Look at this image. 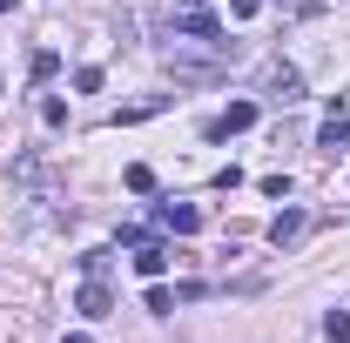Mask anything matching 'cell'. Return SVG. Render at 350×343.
<instances>
[{"label":"cell","instance_id":"cell-1","mask_svg":"<svg viewBox=\"0 0 350 343\" xmlns=\"http://www.w3.org/2000/svg\"><path fill=\"white\" fill-rule=\"evenodd\" d=\"M262 94H269L276 108H297V101H304V74H297L290 61H269V68H262Z\"/></svg>","mask_w":350,"mask_h":343},{"label":"cell","instance_id":"cell-2","mask_svg":"<svg viewBox=\"0 0 350 343\" xmlns=\"http://www.w3.org/2000/svg\"><path fill=\"white\" fill-rule=\"evenodd\" d=\"M250 122H256V101H229L216 122H209V141H229V135H243Z\"/></svg>","mask_w":350,"mask_h":343},{"label":"cell","instance_id":"cell-3","mask_svg":"<svg viewBox=\"0 0 350 343\" xmlns=\"http://www.w3.org/2000/svg\"><path fill=\"white\" fill-rule=\"evenodd\" d=\"M155 222H162V229H175V236H196V229H202V209H196V202H162V209H155Z\"/></svg>","mask_w":350,"mask_h":343},{"label":"cell","instance_id":"cell-4","mask_svg":"<svg viewBox=\"0 0 350 343\" xmlns=\"http://www.w3.org/2000/svg\"><path fill=\"white\" fill-rule=\"evenodd\" d=\"M75 310H81L88 323H101V316L115 310V297H108V283H101V276H88V283H81V297H75Z\"/></svg>","mask_w":350,"mask_h":343},{"label":"cell","instance_id":"cell-5","mask_svg":"<svg viewBox=\"0 0 350 343\" xmlns=\"http://www.w3.org/2000/svg\"><path fill=\"white\" fill-rule=\"evenodd\" d=\"M162 269H169V249H162V243H135V276H148V283H155Z\"/></svg>","mask_w":350,"mask_h":343},{"label":"cell","instance_id":"cell-6","mask_svg":"<svg viewBox=\"0 0 350 343\" xmlns=\"http://www.w3.org/2000/svg\"><path fill=\"white\" fill-rule=\"evenodd\" d=\"M344 141H350V115H344V108H337V115H330V122L317 128V148H323V155H337Z\"/></svg>","mask_w":350,"mask_h":343},{"label":"cell","instance_id":"cell-7","mask_svg":"<svg viewBox=\"0 0 350 343\" xmlns=\"http://www.w3.org/2000/svg\"><path fill=\"white\" fill-rule=\"evenodd\" d=\"M182 297H196V283H182V290H162V276H155V283H148V297H142V303H148L155 316H169V310H175Z\"/></svg>","mask_w":350,"mask_h":343},{"label":"cell","instance_id":"cell-8","mask_svg":"<svg viewBox=\"0 0 350 343\" xmlns=\"http://www.w3.org/2000/svg\"><path fill=\"white\" fill-rule=\"evenodd\" d=\"M297 236H304V209H283L276 222H269V243H276V249H290Z\"/></svg>","mask_w":350,"mask_h":343},{"label":"cell","instance_id":"cell-9","mask_svg":"<svg viewBox=\"0 0 350 343\" xmlns=\"http://www.w3.org/2000/svg\"><path fill=\"white\" fill-rule=\"evenodd\" d=\"M169 74L175 81H209L216 68H209V61H189V54H169Z\"/></svg>","mask_w":350,"mask_h":343},{"label":"cell","instance_id":"cell-10","mask_svg":"<svg viewBox=\"0 0 350 343\" xmlns=\"http://www.w3.org/2000/svg\"><path fill=\"white\" fill-rule=\"evenodd\" d=\"M41 122H47V128H68V101H61V94H47V101H41Z\"/></svg>","mask_w":350,"mask_h":343},{"label":"cell","instance_id":"cell-11","mask_svg":"<svg viewBox=\"0 0 350 343\" xmlns=\"http://www.w3.org/2000/svg\"><path fill=\"white\" fill-rule=\"evenodd\" d=\"M54 68H61V54H54V47H41V54H34V61H27V74H34V81H47V74H54Z\"/></svg>","mask_w":350,"mask_h":343},{"label":"cell","instance_id":"cell-12","mask_svg":"<svg viewBox=\"0 0 350 343\" xmlns=\"http://www.w3.org/2000/svg\"><path fill=\"white\" fill-rule=\"evenodd\" d=\"M323 330H330V343H350V310H330Z\"/></svg>","mask_w":350,"mask_h":343},{"label":"cell","instance_id":"cell-13","mask_svg":"<svg viewBox=\"0 0 350 343\" xmlns=\"http://www.w3.org/2000/svg\"><path fill=\"white\" fill-rule=\"evenodd\" d=\"M122 182H129L135 195H148V189H155V169H142V162H135V169H129V175H122Z\"/></svg>","mask_w":350,"mask_h":343},{"label":"cell","instance_id":"cell-14","mask_svg":"<svg viewBox=\"0 0 350 343\" xmlns=\"http://www.w3.org/2000/svg\"><path fill=\"white\" fill-rule=\"evenodd\" d=\"M262 195L269 202H290V175H262Z\"/></svg>","mask_w":350,"mask_h":343},{"label":"cell","instance_id":"cell-15","mask_svg":"<svg viewBox=\"0 0 350 343\" xmlns=\"http://www.w3.org/2000/svg\"><path fill=\"white\" fill-rule=\"evenodd\" d=\"M262 14V0H229V20H256Z\"/></svg>","mask_w":350,"mask_h":343},{"label":"cell","instance_id":"cell-16","mask_svg":"<svg viewBox=\"0 0 350 343\" xmlns=\"http://www.w3.org/2000/svg\"><path fill=\"white\" fill-rule=\"evenodd\" d=\"M68 343H94V337H88V330H75V337H68Z\"/></svg>","mask_w":350,"mask_h":343},{"label":"cell","instance_id":"cell-17","mask_svg":"<svg viewBox=\"0 0 350 343\" xmlns=\"http://www.w3.org/2000/svg\"><path fill=\"white\" fill-rule=\"evenodd\" d=\"M0 14H14V0H0Z\"/></svg>","mask_w":350,"mask_h":343},{"label":"cell","instance_id":"cell-18","mask_svg":"<svg viewBox=\"0 0 350 343\" xmlns=\"http://www.w3.org/2000/svg\"><path fill=\"white\" fill-rule=\"evenodd\" d=\"M182 7H209V0H182Z\"/></svg>","mask_w":350,"mask_h":343}]
</instances>
